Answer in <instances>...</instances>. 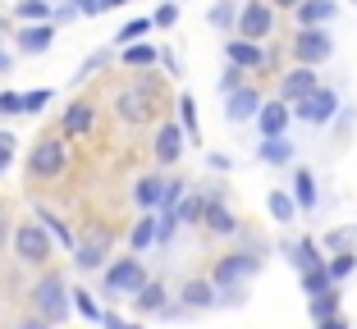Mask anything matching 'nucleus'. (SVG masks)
Here are the masks:
<instances>
[{
	"label": "nucleus",
	"instance_id": "obj_1",
	"mask_svg": "<svg viewBox=\"0 0 357 329\" xmlns=\"http://www.w3.org/2000/svg\"><path fill=\"white\" fill-rule=\"evenodd\" d=\"M28 302H32V316L51 320V325H64V320H69V288H64L60 270L37 275V284L28 288Z\"/></svg>",
	"mask_w": 357,
	"mask_h": 329
},
{
	"label": "nucleus",
	"instance_id": "obj_2",
	"mask_svg": "<svg viewBox=\"0 0 357 329\" xmlns=\"http://www.w3.org/2000/svg\"><path fill=\"white\" fill-rule=\"evenodd\" d=\"M64 165H69V138H60V133H46V138L32 142V151H28V179H32V183L60 179Z\"/></svg>",
	"mask_w": 357,
	"mask_h": 329
},
{
	"label": "nucleus",
	"instance_id": "obj_3",
	"mask_svg": "<svg viewBox=\"0 0 357 329\" xmlns=\"http://www.w3.org/2000/svg\"><path fill=\"white\" fill-rule=\"evenodd\" d=\"M156 106H160V78H137L115 96V115L124 124H147L156 115Z\"/></svg>",
	"mask_w": 357,
	"mask_h": 329
},
{
	"label": "nucleus",
	"instance_id": "obj_4",
	"mask_svg": "<svg viewBox=\"0 0 357 329\" xmlns=\"http://www.w3.org/2000/svg\"><path fill=\"white\" fill-rule=\"evenodd\" d=\"M10 243H14V256H19L23 266H46L51 261V234H46L37 220H23L10 229Z\"/></svg>",
	"mask_w": 357,
	"mask_h": 329
},
{
	"label": "nucleus",
	"instance_id": "obj_5",
	"mask_svg": "<svg viewBox=\"0 0 357 329\" xmlns=\"http://www.w3.org/2000/svg\"><path fill=\"white\" fill-rule=\"evenodd\" d=\"M142 284H147V270H142L137 256H119L115 266H105V293H110V298H128V293H137Z\"/></svg>",
	"mask_w": 357,
	"mask_h": 329
},
{
	"label": "nucleus",
	"instance_id": "obj_6",
	"mask_svg": "<svg viewBox=\"0 0 357 329\" xmlns=\"http://www.w3.org/2000/svg\"><path fill=\"white\" fill-rule=\"evenodd\" d=\"M335 110H339V96L330 92V87H312V92L298 101L294 115L303 119V124H330V119H335Z\"/></svg>",
	"mask_w": 357,
	"mask_h": 329
},
{
	"label": "nucleus",
	"instance_id": "obj_7",
	"mask_svg": "<svg viewBox=\"0 0 357 329\" xmlns=\"http://www.w3.org/2000/svg\"><path fill=\"white\" fill-rule=\"evenodd\" d=\"M271 28H275L271 5L266 0H248L243 5V19H238V37L243 42H261V37H271Z\"/></svg>",
	"mask_w": 357,
	"mask_h": 329
},
{
	"label": "nucleus",
	"instance_id": "obj_8",
	"mask_svg": "<svg viewBox=\"0 0 357 329\" xmlns=\"http://www.w3.org/2000/svg\"><path fill=\"white\" fill-rule=\"evenodd\" d=\"M92 128H96V106H92V101H83V96H78V101H69V106H64V115H60V138H87Z\"/></svg>",
	"mask_w": 357,
	"mask_h": 329
},
{
	"label": "nucleus",
	"instance_id": "obj_9",
	"mask_svg": "<svg viewBox=\"0 0 357 329\" xmlns=\"http://www.w3.org/2000/svg\"><path fill=\"white\" fill-rule=\"evenodd\" d=\"M14 46H19V55H46L55 46V23H19Z\"/></svg>",
	"mask_w": 357,
	"mask_h": 329
},
{
	"label": "nucleus",
	"instance_id": "obj_10",
	"mask_svg": "<svg viewBox=\"0 0 357 329\" xmlns=\"http://www.w3.org/2000/svg\"><path fill=\"white\" fill-rule=\"evenodd\" d=\"M257 256H248V252H234V256H225L220 266H215V279L211 284H220V288H234V284H243L248 275H257Z\"/></svg>",
	"mask_w": 357,
	"mask_h": 329
},
{
	"label": "nucleus",
	"instance_id": "obj_11",
	"mask_svg": "<svg viewBox=\"0 0 357 329\" xmlns=\"http://www.w3.org/2000/svg\"><path fill=\"white\" fill-rule=\"evenodd\" d=\"M294 51H298V60H303V64H321V60H330L335 42H330L321 28H303V32H298V42H294Z\"/></svg>",
	"mask_w": 357,
	"mask_h": 329
},
{
	"label": "nucleus",
	"instance_id": "obj_12",
	"mask_svg": "<svg viewBox=\"0 0 357 329\" xmlns=\"http://www.w3.org/2000/svg\"><path fill=\"white\" fill-rule=\"evenodd\" d=\"M69 252H74V266L78 270H101L105 266V252H110V234H96V238H87V243H74Z\"/></svg>",
	"mask_w": 357,
	"mask_h": 329
},
{
	"label": "nucleus",
	"instance_id": "obj_13",
	"mask_svg": "<svg viewBox=\"0 0 357 329\" xmlns=\"http://www.w3.org/2000/svg\"><path fill=\"white\" fill-rule=\"evenodd\" d=\"M151 151H156L160 165H174V160L183 156V128H178V124H160V128H156V142H151Z\"/></svg>",
	"mask_w": 357,
	"mask_h": 329
},
{
	"label": "nucleus",
	"instance_id": "obj_14",
	"mask_svg": "<svg viewBox=\"0 0 357 329\" xmlns=\"http://www.w3.org/2000/svg\"><path fill=\"white\" fill-rule=\"evenodd\" d=\"M257 110H261V101H257V92H252V87H234V92H229V106H225L229 124H243V119H257Z\"/></svg>",
	"mask_w": 357,
	"mask_h": 329
},
{
	"label": "nucleus",
	"instance_id": "obj_15",
	"mask_svg": "<svg viewBox=\"0 0 357 329\" xmlns=\"http://www.w3.org/2000/svg\"><path fill=\"white\" fill-rule=\"evenodd\" d=\"M316 87V74H312V64H298L294 74H284V83H280V96L284 101H303L307 92Z\"/></svg>",
	"mask_w": 357,
	"mask_h": 329
},
{
	"label": "nucleus",
	"instance_id": "obj_16",
	"mask_svg": "<svg viewBox=\"0 0 357 329\" xmlns=\"http://www.w3.org/2000/svg\"><path fill=\"white\" fill-rule=\"evenodd\" d=\"M294 10L303 19V28H321V23L335 19V0H298Z\"/></svg>",
	"mask_w": 357,
	"mask_h": 329
},
{
	"label": "nucleus",
	"instance_id": "obj_17",
	"mask_svg": "<svg viewBox=\"0 0 357 329\" xmlns=\"http://www.w3.org/2000/svg\"><path fill=\"white\" fill-rule=\"evenodd\" d=\"M257 124H261L266 138H280L284 128H289V106H284V101H271V106H261V110H257Z\"/></svg>",
	"mask_w": 357,
	"mask_h": 329
},
{
	"label": "nucleus",
	"instance_id": "obj_18",
	"mask_svg": "<svg viewBox=\"0 0 357 329\" xmlns=\"http://www.w3.org/2000/svg\"><path fill=\"white\" fill-rule=\"evenodd\" d=\"M55 5L51 0H14V19L19 23H51Z\"/></svg>",
	"mask_w": 357,
	"mask_h": 329
},
{
	"label": "nucleus",
	"instance_id": "obj_19",
	"mask_svg": "<svg viewBox=\"0 0 357 329\" xmlns=\"http://www.w3.org/2000/svg\"><path fill=\"white\" fill-rule=\"evenodd\" d=\"M37 224H42L46 234H51V243H60V247H74V234H69V224L60 220L55 211H46V206H37Z\"/></svg>",
	"mask_w": 357,
	"mask_h": 329
},
{
	"label": "nucleus",
	"instance_id": "obj_20",
	"mask_svg": "<svg viewBox=\"0 0 357 329\" xmlns=\"http://www.w3.org/2000/svg\"><path fill=\"white\" fill-rule=\"evenodd\" d=\"M183 307H215V284L211 279H188L183 284Z\"/></svg>",
	"mask_w": 357,
	"mask_h": 329
},
{
	"label": "nucleus",
	"instance_id": "obj_21",
	"mask_svg": "<svg viewBox=\"0 0 357 329\" xmlns=\"http://www.w3.org/2000/svg\"><path fill=\"white\" fill-rule=\"evenodd\" d=\"M257 156H261L266 165H289V160H294V142L284 138V133H280V138H266Z\"/></svg>",
	"mask_w": 357,
	"mask_h": 329
},
{
	"label": "nucleus",
	"instance_id": "obj_22",
	"mask_svg": "<svg viewBox=\"0 0 357 329\" xmlns=\"http://www.w3.org/2000/svg\"><path fill=\"white\" fill-rule=\"evenodd\" d=\"M151 243H156V215H142V220H133V229H128V247H133V252H147Z\"/></svg>",
	"mask_w": 357,
	"mask_h": 329
},
{
	"label": "nucleus",
	"instance_id": "obj_23",
	"mask_svg": "<svg viewBox=\"0 0 357 329\" xmlns=\"http://www.w3.org/2000/svg\"><path fill=\"white\" fill-rule=\"evenodd\" d=\"M225 55H229L234 64H243V69H257V64H266V55L257 51V42H243V37L225 46Z\"/></svg>",
	"mask_w": 357,
	"mask_h": 329
},
{
	"label": "nucleus",
	"instance_id": "obj_24",
	"mask_svg": "<svg viewBox=\"0 0 357 329\" xmlns=\"http://www.w3.org/2000/svg\"><path fill=\"white\" fill-rule=\"evenodd\" d=\"M202 220H206V229H211V234H234V229H238V220H234V215L225 211L220 202H206Z\"/></svg>",
	"mask_w": 357,
	"mask_h": 329
},
{
	"label": "nucleus",
	"instance_id": "obj_25",
	"mask_svg": "<svg viewBox=\"0 0 357 329\" xmlns=\"http://www.w3.org/2000/svg\"><path fill=\"white\" fill-rule=\"evenodd\" d=\"M160 183H165V179H156V174H147V179H137V188H133V202L142 206V211H156V206H160Z\"/></svg>",
	"mask_w": 357,
	"mask_h": 329
},
{
	"label": "nucleus",
	"instance_id": "obj_26",
	"mask_svg": "<svg viewBox=\"0 0 357 329\" xmlns=\"http://www.w3.org/2000/svg\"><path fill=\"white\" fill-rule=\"evenodd\" d=\"M303 288H307V298H321V293H335V279H330L326 266H312L303 270Z\"/></svg>",
	"mask_w": 357,
	"mask_h": 329
},
{
	"label": "nucleus",
	"instance_id": "obj_27",
	"mask_svg": "<svg viewBox=\"0 0 357 329\" xmlns=\"http://www.w3.org/2000/svg\"><path fill=\"white\" fill-rule=\"evenodd\" d=\"M119 60H124L128 69H151V64H156V46H147V42H128Z\"/></svg>",
	"mask_w": 357,
	"mask_h": 329
},
{
	"label": "nucleus",
	"instance_id": "obj_28",
	"mask_svg": "<svg viewBox=\"0 0 357 329\" xmlns=\"http://www.w3.org/2000/svg\"><path fill=\"white\" fill-rule=\"evenodd\" d=\"M202 211H206V197H178L174 220L178 224H202Z\"/></svg>",
	"mask_w": 357,
	"mask_h": 329
},
{
	"label": "nucleus",
	"instance_id": "obj_29",
	"mask_svg": "<svg viewBox=\"0 0 357 329\" xmlns=\"http://www.w3.org/2000/svg\"><path fill=\"white\" fill-rule=\"evenodd\" d=\"M133 298H137V311H165V288L160 284H142Z\"/></svg>",
	"mask_w": 357,
	"mask_h": 329
},
{
	"label": "nucleus",
	"instance_id": "obj_30",
	"mask_svg": "<svg viewBox=\"0 0 357 329\" xmlns=\"http://www.w3.org/2000/svg\"><path fill=\"white\" fill-rule=\"evenodd\" d=\"M298 188H294V206H303V211H307V206H316V179H312V170H298Z\"/></svg>",
	"mask_w": 357,
	"mask_h": 329
},
{
	"label": "nucleus",
	"instance_id": "obj_31",
	"mask_svg": "<svg viewBox=\"0 0 357 329\" xmlns=\"http://www.w3.org/2000/svg\"><path fill=\"white\" fill-rule=\"evenodd\" d=\"M51 87H32V92H23V110H19V115H42V110L46 106H51Z\"/></svg>",
	"mask_w": 357,
	"mask_h": 329
},
{
	"label": "nucleus",
	"instance_id": "obj_32",
	"mask_svg": "<svg viewBox=\"0 0 357 329\" xmlns=\"http://www.w3.org/2000/svg\"><path fill=\"white\" fill-rule=\"evenodd\" d=\"M289 252H294V261H298L303 270H312V266H326V261H321V252H316V243H312V238H307V243H294Z\"/></svg>",
	"mask_w": 357,
	"mask_h": 329
},
{
	"label": "nucleus",
	"instance_id": "obj_33",
	"mask_svg": "<svg viewBox=\"0 0 357 329\" xmlns=\"http://www.w3.org/2000/svg\"><path fill=\"white\" fill-rule=\"evenodd\" d=\"M178 115H183V133L197 142L202 138V133H197V101H192V96H178Z\"/></svg>",
	"mask_w": 357,
	"mask_h": 329
},
{
	"label": "nucleus",
	"instance_id": "obj_34",
	"mask_svg": "<svg viewBox=\"0 0 357 329\" xmlns=\"http://www.w3.org/2000/svg\"><path fill=\"white\" fill-rule=\"evenodd\" d=\"M294 211H298V206H294V197H289V192H271V215H275L280 224L294 220Z\"/></svg>",
	"mask_w": 357,
	"mask_h": 329
},
{
	"label": "nucleus",
	"instance_id": "obj_35",
	"mask_svg": "<svg viewBox=\"0 0 357 329\" xmlns=\"http://www.w3.org/2000/svg\"><path fill=\"white\" fill-rule=\"evenodd\" d=\"M23 110V92H14V87H0V119H14Z\"/></svg>",
	"mask_w": 357,
	"mask_h": 329
},
{
	"label": "nucleus",
	"instance_id": "obj_36",
	"mask_svg": "<svg viewBox=\"0 0 357 329\" xmlns=\"http://www.w3.org/2000/svg\"><path fill=\"white\" fill-rule=\"evenodd\" d=\"M178 197H183V179H165L160 183V211H174Z\"/></svg>",
	"mask_w": 357,
	"mask_h": 329
},
{
	"label": "nucleus",
	"instance_id": "obj_37",
	"mask_svg": "<svg viewBox=\"0 0 357 329\" xmlns=\"http://www.w3.org/2000/svg\"><path fill=\"white\" fill-rule=\"evenodd\" d=\"M105 64H110V51H92V55L83 60V69H78V83H87L92 74H101Z\"/></svg>",
	"mask_w": 357,
	"mask_h": 329
},
{
	"label": "nucleus",
	"instance_id": "obj_38",
	"mask_svg": "<svg viewBox=\"0 0 357 329\" xmlns=\"http://www.w3.org/2000/svg\"><path fill=\"white\" fill-rule=\"evenodd\" d=\"M147 28H151V19H128L124 28L115 32V42H119V46H128V42H137V37H142Z\"/></svg>",
	"mask_w": 357,
	"mask_h": 329
},
{
	"label": "nucleus",
	"instance_id": "obj_39",
	"mask_svg": "<svg viewBox=\"0 0 357 329\" xmlns=\"http://www.w3.org/2000/svg\"><path fill=\"white\" fill-rule=\"evenodd\" d=\"M78 307V316H87V320H101V307L92 302V293H83V288H74V298H69Z\"/></svg>",
	"mask_w": 357,
	"mask_h": 329
},
{
	"label": "nucleus",
	"instance_id": "obj_40",
	"mask_svg": "<svg viewBox=\"0 0 357 329\" xmlns=\"http://www.w3.org/2000/svg\"><path fill=\"white\" fill-rule=\"evenodd\" d=\"M14 151H19V138L0 128V174H5V170H10V165H14Z\"/></svg>",
	"mask_w": 357,
	"mask_h": 329
},
{
	"label": "nucleus",
	"instance_id": "obj_41",
	"mask_svg": "<svg viewBox=\"0 0 357 329\" xmlns=\"http://www.w3.org/2000/svg\"><path fill=\"white\" fill-rule=\"evenodd\" d=\"M326 270H330V279H344V275H353V270H357V256L353 252H339Z\"/></svg>",
	"mask_w": 357,
	"mask_h": 329
},
{
	"label": "nucleus",
	"instance_id": "obj_42",
	"mask_svg": "<svg viewBox=\"0 0 357 329\" xmlns=\"http://www.w3.org/2000/svg\"><path fill=\"white\" fill-rule=\"evenodd\" d=\"M335 302H339V293H321V298H312V316L330 320V316H335Z\"/></svg>",
	"mask_w": 357,
	"mask_h": 329
},
{
	"label": "nucleus",
	"instance_id": "obj_43",
	"mask_svg": "<svg viewBox=\"0 0 357 329\" xmlns=\"http://www.w3.org/2000/svg\"><path fill=\"white\" fill-rule=\"evenodd\" d=\"M174 19H178V5H160L151 14V28H174Z\"/></svg>",
	"mask_w": 357,
	"mask_h": 329
},
{
	"label": "nucleus",
	"instance_id": "obj_44",
	"mask_svg": "<svg viewBox=\"0 0 357 329\" xmlns=\"http://www.w3.org/2000/svg\"><path fill=\"white\" fill-rule=\"evenodd\" d=\"M229 19H234V5H229V0H220V5L211 10V23H215V28H225Z\"/></svg>",
	"mask_w": 357,
	"mask_h": 329
},
{
	"label": "nucleus",
	"instance_id": "obj_45",
	"mask_svg": "<svg viewBox=\"0 0 357 329\" xmlns=\"http://www.w3.org/2000/svg\"><path fill=\"white\" fill-rule=\"evenodd\" d=\"M10 229H14L10 224V206H5V197H0V247L10 243Z\"/></svg>",
	"mask_w": 357,
	"mask_h": 329
},
{
	"label": "nucleus",
	"instance_id": "obj_46",
	"mask_svg": "<svg viewBox=\"0 0 357 329\" xmlns=\"http://www.w3.org/2000/svg\"><path fill=\"white\" fill-rule=\"evenodd\" d=\"M14 329H55V325H51V320H42V316H23Z\"/></svg>",
	"mask_w": 357,
	"mask_h": 329
},
{
	"label": "nucleus",
	"instance_id": "obj_47",
	"mask_svg": "<svg viewBox=\"0 0 357 329\" xmlns=\"http://www.w3.org/2000/svg\"><path fill=\"white\" fill-rule=\"evenodd\" d=\"M0 74H14V55L5 51V46H0Z\"/></svg>",
	"mask_w": 357,
	"mask_h": 329
},
{
	"label": "nucleus",
	"instance_id": "obj_48",
	"mask_svg": "<svg viewBox=\"0 0 357 329\" xmlns=\"http://www.w3.org/2000/svg\"><path fill=\"white\" fill-rule=\"evenodd\" d=\"M321 329H348V320H335V316H330V320H321Z\"/></svg>",
	"mask_w": 357,
	"mask_h": 329
},
{
	"label": "nucleus",
	"instance_id": "obj_49",
	"mask_svg": "<svg viewBox=\"0 0 357 329\" xmlns=\"http://www.w3.org/2000/svg\"><path fill=\"white\" fill-rule=\"evenodd\" d=\"M96 5H101V14H105V10H119V5H128V0H96Z\"/></svg>",
	"mask_w": 357,
	"mask_h": 329
},
{
	"label": "nucleus",
	"instance_id": "obj_50",
	"mask_svg": "<svg viewBox=\"0 0 357 329\" xmlns=\"http://www.w3.org/2000/svg\"><path fill=\"white\" fill-rule=\"evenodd\" d=\"M275 5H298V0H275Z\"/></svg>",
	"mask_w": 357,
	"mask_h": 329
},
{
	"label": "nucleus",
	"instance_id": "obj_51",
	"mask_svg": "<svg viewBox=\"0 0 357 329\" xmlns=\"http://www.w3.org/2000/svg\"><path fill=\"white\" fill-rule=\"evenodd\" d=\"M124 329H142V325H124Z\"/></svg>",
	"mask_w": 357,
	"mask_h": 329
},
{
	"label": "nucleus",
	"instance_id": "obj_52",
	"mask_svg": "<svg viewBox=\"0 0 357 329\" xmlns=\"http://www.w3.org/2000/svg\"><path fill=\"white\" fill-rule=\"evenodd\" d=\"M51 5H55V0H51Z\"/></svg>",
	"mask_w": 357,
	"mask_h": 329
}]
</instances>
